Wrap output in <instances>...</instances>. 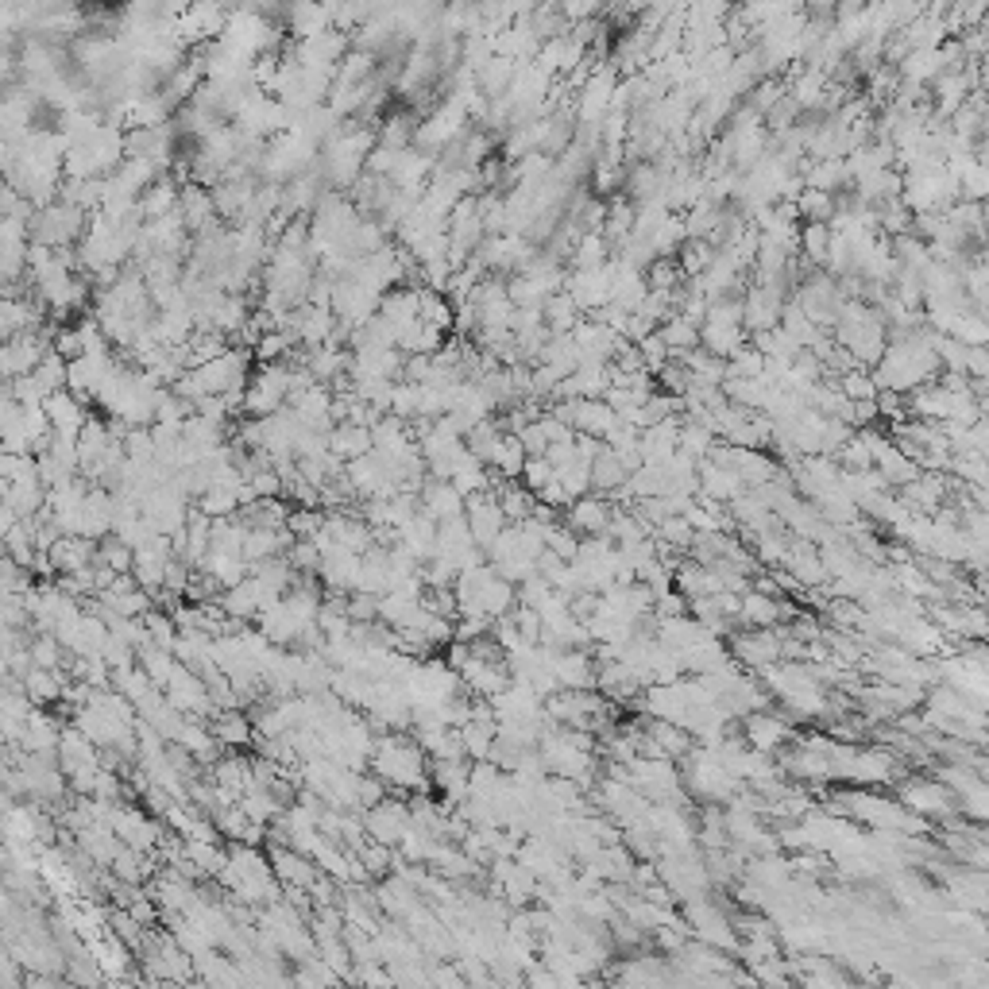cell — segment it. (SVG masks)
Wrapping results in <instances>:
<instances>
[{"label": "cell", "instance_id": "obj_1", "mask_svg": "<svg viewBox=\"0 0 989 989\" xmlns=\"http://www.w3.org/2000/svg\"><path fill=\"white\" fill-rule=\"evenodd\" d=\"M897 804L905 808V812H912L916 820H924V823H936V820H943V823H951V820H958V800H955V793L943 781H936V777H912V781H905L900 785V793H897Z\"/></svg>", "mask_w": 989, "mask_h": 989}, {"label": "cell", "instance_id": "obj_2", "mask_svg": "<svg viewBox=\"0 0 989 989\" xmlns=\"http://www.w3.org/2000/svg\"><path fill=\"white\" fill-rule=\"evenodd\" d=\"M376 769L383 781L403 785V788H422L425 785V762L422 750L406 738H386L376 754Z\"/></svg>", "mask_w": 989, "mask_h": 989}, {"label": "cell", "instance_id": "obj_3", "mask_svg": "<svg viewBox=\"0 0 989 989\" xmlns=\"http://www.w3.org/2000/svg\"><path fill=\"white\" fill-rule=\"evenodd\" d=\"M742 735H747V747L754 754H781L788 742L796 738V730H793V719H788L785 711H750V715H742Z\"/></svg>", "mask_w": 989, "mask_h": 989}, {"label": "cell", "instance_id": "obj_4", "mask_svg": "<svg viewBox=\"0 0 989 989\" xmlns=\"http://www.w3.org/2000/svg\"><path fill=\"white\" fill-rule=\"evenodd\" d=\"M788 302V294L777 290V286H757L750 282L747 294H742V328L747 337L754 333H766V328H777L781 325V309Z\"/></svg>", "mask_w": 989, "mask_h": 989}, {"label": "cell", "instance_id": "obj_5", "mask_svg": "<svg viewBox=\"0 0 989 989\" xmlns=\"http://www.w3.org/2000/svg\"><path fill=\"white\" fill-rule=\"evenodd\" d=\"M611 514H614V503H611V499H604V495H584V499H572L568 510L561 514V518H565V529H572L576 537H599V534H607Z\"/></svg>", "mask_w": 989, "mask_h": 989}, {"label": "cell", "instance_id": "obj_6", "mask_svg": "<svg viewBox=\"0 0 989 989\" xmlns=\"http://www.w3.org/2000/svg\"><path fill=\"white\" fill-rule=\"evenodd\" d=\"M418 510L425 514V518H433V522H449V518H461V514H464V499L452 491V483L433 480V483L425 487Z\"/></svg>", "mask_w": 989, "mask_h": 989}, {"label": "cell", "instance_id": "obj_7", "mask_svg": "<svg viewBox=\"0 0 989 989\" xmlns=\"http://www.w3.org/2000/svg\"><path fill=\"white\" fill-rule=\"evenodd\" d=\"M514 70H518V62H510V59H499V54H491L480 70H476V90L487 97V101H499L507 90H510V81H514Z\"/></svg>", "mask_w": 989, "mask_h": 989}, {"label": "cell", "instance_id": "obj_8", "mask_svg": "<svg viewBox=\"0 0 989 989\" xmlns=\"http://www.w3.org/2000/svg\"><path fill=\"white\" fill-rule=\"evenodd\" d=\"M522 464H526V449L518 444V437H514V433L499 437L495 452L487 456V468H491L499 480H518L522 476Z\"/></svg>", "mask_w": 989, "mask_h": 989}, {"label": "cell", "instance_id": "obj_9", "mask_svg": "<svg viewBox=\"0 0 989 989\" xmlns=\"http://www.w3.org/2000/svg\"><path fill=\"white\" fill-rule=\"evenodd\" d=\"M541 318H546V328H549L553 337H565V333H572V328L580 325L584 313H580L576 302H572V298L561 290V294L546 298V306H541Z\"/></svg>", "mask_w": 989, "mask_h": 989}, {"label": "cell", "instance_id": "obj_10", "mask_svg": "<svg viewBox=\"0 0 989 989\" xmlns=\"http://www.w3.org/2000/svg\"><path fill=\"white\" fill-rule=\"evenodd\" d=\"M611 260V243L599 233H584L572 248V271H595Z\"/></svg>", "mask_w": 989, "mask_h": 989}, {"label": "cell", "instance_id": "obj_11", "mask_svg": "<svg viewBox=\"0 0 989 989\" xmlns=\"http://www.w3.org/2000/svg\"><path fill=\"white\" fill-rule=\"evenodd\" d=\"M672 260H677V267H680V275L684 279H699L704 275V271L711 267V260H715V248L708 240H684L680 243V252L672 255Z\"/></svg>", "mask_w": 989, "mask_h": 989}, {"label": "cell", "instance_id": "obj_12", "mask_svg": "<svg viewBox=\"0 0 989 989\" xmlns=\"http://www.w3.org/2000/svg\"><path fill=\"white\" fill-rule=\"evenodd\" d=\"M835 386L842 391V398H847V403H873V398H878V383H873L870 367H851V371H842V376L835 379Z\"/></svg>", "mask_w": 989, "mask_h": 989}, {"label": "cell", "instance_id": "obj_13", "mask_svg": "<svg viewBox=\"0 0 989 989\" xmlns=\"http://www.w3.org/2000/svg\"><path fill=\"white\" fill-rule=\"evenodd\" d=\"M680 282H684V275H680L677 260H653V263L646 267V286H650V290H657V294L677 290Z\"/></svg>", "mask_w": 989, "mask_h": 989}, {"label": "cell", "instance_id": "obj_14", "mask_svg": "<svg viewBox=\"0 0 989 989\" xmlns=\"http://www.w3.org/2000/svg\"><path fill=\"white\" fill-rule=\"evenodd\" d=\"M781 97H785V81H781V78H762V81H757L754 90L747 93V105L757 112V117H766V112L777 105Z\"/></svg>", "mask_w": 989, "mask_h": 989}, {"label": "cell", "instance_id": "obj_15", "mask_svg": "<svg viewBox=\"0 0 989 989\" xmlns=\"http://www.w3.org/2000/svg\"><path fill=\"white\" fill-rule=\"evenodd\" d=\"M553 480V468H549V461L546 456H526V464H522V476H518V483L526 487L529 495H537L541 487H546Z\"/></svg>", "mask_w": 989, "mask_h": 989}, {"label": "cell", "instance_id": "obj_16", "mask_svg": "<svg viewBox=\"0 0 989 989\" xmlns=\"http://www.w3.org/2000/svg\"><path fill=\"white\" fill-rule=\"evenodd\" d=\"M963 376L966 379H985L989 376V352H985V344H978V348H966Z\"/></svg>", "mask_w": 989, "mask_h": 989}]
</instances>
